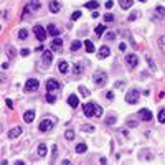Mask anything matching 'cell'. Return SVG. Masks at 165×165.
I'll use <instances>...</instances> for the list:
<instances>
[{
	"label": "cell",
	"mask_w": 165,
	"mask_h": 165,
	"mask_svg": "<svg viewBox=\"0 0 165 165\" xmlns=\"http://www.w3.org/2000/svg\"><path fill=\"white\" fill-rule=\"evenodd\" d=\"M93 81H94V84H96V86H104V84L107 82V74H106L103 69H98V71L94 73Z\"/></svg>",
	"instance_id": "1"
},
{
	"label": "cell",
	"mask_w": 165,
	"mask_h": 165,
	"mask_svg": "<svg viewBox=\"0 0 165 165\" xmlns=\"http://www.w3.org/2000/svg\"><path fill=\"white\" fill-rule=\"evenodd\" d=\"M139 96H140V93L137 89H130V91H127V94H125V103L127 104H137L139 103Z\"/></svg>",
	"instance_id": "2"
},
{
	"label": "cell",
	"mask_w": 165,
	"mask_h": 165,
	"mask_svg": "<svg viewBox=\"0 0 165 165\" xmlns=\"http://www.w3.org/2000/svg\"><path fill=\"white\" fill-rule=\"evenodd\" d=\"M82 111L86 117H96V104L94 103H84L82 104Z\"/></svg>",
	"instance_id": "3"
},
{
	"label": "cell",
	"mask_w": 165,
	"mask_h": 165,
	"mask_svg": "<svg viewBox=\"0 0 165 165\" xmlns=\"http://www.w3.org/2000/svg\"><path fill=\"white\" fill-rule=\"evenodd\" d=\"M38 88H40V81L35 79V78H30V79L25 82V91L26 93H33V91H36Z\"/></svg>",
	"instance_id": "4"
},
{
	"label": "cell",
	"mask_w": 165,
	"mask_h": 165,
	"mask_svg": "<svg viewBox=\"0 0 165 165\" xmlns=\"http://www.w3.org/2000/svg\"><path fill=\"white\" fill-rule=\"evenodd\" d=\"M46 31H48V30H45L41 25H35V26H33V33H35V36H36L40 41L46 40Z\"/></svg>",
	"instance_id": "5"
},
{
	"label": "cell",
	"mask_w": 165,
	"mask_h": 165,
	"mask_svg": "<svg viewBox=\"0 0 165 165\" xmlns=\"http://www.w3.org/2000/svg\"><path fill=\"white\" fill-rule=\"evenodd\" d=\"M53 121H50V119H43L40 122V125H38V129H40V132H48V130L53 129Z\"/></svg>",
	"instance_id": "6"
},
{
	"label": "cell",
	"mask_w": 165,
	"mask_h": 165,
	"mask_svg": "<svg viewBox=\"0 0 165 165\" xmlns=\"http://www.w3.org/2000/svg\"><path fill=\"white\" fill-rule=\"evenodd\" d=\"M51 50L56 53H61L63 51V40L60 38V36H55L51 41Z\"/></svg>",
	"instance_id": "7"
},
{
	"label": "cell",
	"mask_w": 165,
	"mask_h": 165,
	"mask_svg": "<svg viewBox=\"0 0 165 165\" xmlns=\"http://www.w3.org/2000/svg\"><path fill=\"white\" fill-rule=\"evenodd\" d=\"M125 63H127V66L129 68H135L137 64H139V56L134 55V53H130V55L125 56Z\"/></svg>",
	"instance_id": "8"
},
{
	"label": "cell",
	"mask_w": 165,
	"mask_h": 165,
	"mask_svg": "<svg viewBox=\"0 0 165 165\" xmlns=\"http://www.w3.org/2000/svg\"><path fill=\"white\" fill-rule=\"evenodd\" d=\"M109 55H111V48H109V46H106V45H104V46H101V48L98 50V58H101V60L107 58Z\"/></svg>",
	"instance_id": "9"
},
{
	"label": "cell",
	"mask_w": 165,
	"mask_h": 165,
	"mask_svg": "<svg viewBox=\"0 0 165 165\" xmlns=\"http://www.w3.org/2000/svg\"><path fill=\"white\" fill-rule=\"evenodd\" d=\"M60 10H61V3L58 0H50V12L51 13H58Z\"/></svg>",
	"instance_id": "10"
},
{
	"label": "cell",
	"mask_w": 165,
	"mask_h": 165,
	"mask_svg": "<svg viewBox=\"0 0 165 165\" xmlns=\"http://www.w3.org/2000/svg\"><path fill=\"white\" fill-rule=\"evenodd\" d=\"M139 117H140V121H150L152 119V112H150L149 109H140Z\"/></svg>",
	"instance_id": "11"
},
{
	"label": "cell",
	"mask_w": 165,
	"mask_h": 165,
	"mask_svg": "<svg viewBox=\"0 0 165 165\" xmlns=\"http://www.w3.org/2000/svg\"><path fill=\"white\" fill-rule=\"evenodd\" d=\"M43 63L45 64H50L51 63V60H53V53H51V50H43Z\"/></svg>",
	"instance_id": "12"
},
{
	"label": "cell",
	"mask_w": 165,
	"mask_h": 165,
	"mask_svg": "<svg viewBox=\"0 0 165 165\" xmlns=\"http://www.w3.org/2000/svg\"><path fill=\"white\" fill-rule=\"evenodd\" d=\"M46 89H48V91L60 89V82H58L56 79H48V81H46Z\"/></svg>",
	"instance_id": "13"
},
{
	"label": "cell",
	"mask_w": 165,
	"mask_h": 165,
	"mask_svg": "<svg viewBox=\"0 0 165 165\" xmlns=\"http://www.w3.org/2000/svg\"><path fill=\"white\" fill-rule=\"evenodd\" d=\"M28 8L33 10V12L40 10V8H41V2H40V0H30V2H28Z\"/></svg>",
	"instance_id": "14"
},
{
	"label": "cell",
	"mask_w": 165,
	"mask_h": 165,
	"mask_svg": "<svg viewBox=\"0 0 165 165\" xmlns=\"http://www.w3.org/2000/svg\"><path fill=\"white\" fill-rule=\"evenodd\" d=\"M21 134V127H15V129L8 130V139H17L18 135Z\"/></svg>",
	"instance_id": "15"
},
{
	"label": "cell",
	"mask_w": 165,
	"mask_h": 165,
	"mask_svg": "<svg viewBox=\"0 0 165 165\" xmlns=\"http://www.w3.org/2000/svg\"><path fill=\"white\" fill-rule=\"evenodd\" d=\"M82 71H84V66L81 64V61H79V63H74V68H73L74 76H79V74H82Z\"/></svg>",
	"instance_id": "16"
},
{
	"label": "cell",
	"mask_w": 165,
	"mask_h": 165,
	"mask_svg": "<svg viewBox=\"0 0 165 165\" xmlns=\"http://www.w3.org/2000/svg\"><path fill=\"white\" fill-rule=\"evenodd\" d=\"M68 104H69L71 107H78V106H79V99H78V96L71 94V96L68 98Z\"/></svg>",
	"instance_id": "17"
},
{
	"label": "cell",
	"mask_w": 165,
	"mask_h": 165,
	"mask_svg": "<svg viewBox=\"0 0 165 165\" xmlns=\"http://www.w3.org/2000/svg\"><path fill=\"white\" fill-rule=\"evenodd\" d=\"M33 119H35V112H33V111H26V112L23 114V121H25L26 124L33 122Z\"/></svg>",
	"instance_id": "18"
},
{
	"label": "cell",
	"mask_w": 165,
	"mask_h": 165,
	"mask_svg": "<svg viewBox=\"0 0 165 165\" xmlns=\"http://www.w3.org/2000/svg\"><path fill=\"white\" fill-rule=\"evenodd\" d=\"M119 3H121V8L122 10H129L132 3H134V0H119Z\"/></svg>",
	"instance_id": "19"
},
{
	"label": "cell",
	"mask_w": 165,
	"mask_h": 165,
	"mask_svg": "<svg viewBox=\"0 0 165 165\" xmlns=\"http://www.w3.org/2000/svg\"><path fill=\"white\" fill-rule=\"evenodd\" d=\"M46 30H48V33H50V36H60V30H58L53 23H50V25H48Z\"/></svg>",
	"instance_id": "20"
},
{
	"label": "cell",
	"mask_w": 165,
	"mask_h": 165,
	"mask_svg": "<svg viewBox=\"0 0 165 165\" xmlns=\"http://www.w3.org/2000/svg\"><path fill=\"white\" fill-rule=\"evenodd\" d=\"M58 69H60V73L66 74L68 69H69V66H68V63H66V61H60V63H58Z\"/></svg>",
	"instance_id": "21"
},
{
	"label": "cell",
	"mask_w": 165,
	"mask_h": 165,
	"mask_svg": "<svg viewBox=\"0 0 165 165\" xmlns=\"http://www.w3.org/2000/svg\"><path fill=\"white\" fill-rule=\"evenodd\" d=\"M155 15H157V18H160V20H164L165 18V8L164 7H157V8H155Z\"/></svg>",
	"instance_id": "22"
},
{
	"label": "cell",
	"mask_w": 165,
	"mask_h": 165,
	"mask_svg": "<svg viewBox=\"0 0 165 165\" xmlns=\"http://www.w3.org/2000/svg\"><path fill=\"white\" fill-rule=\"evenodd\" d=\"M84 48H86V51H88V53H94V50H96V48H94V43L91 40L84 41Z\"/></svg>",
	"instance_id": "23"
},
{
	"label": "cell",
	"mask_w": 165,
	"mask_h": 165,
	"mask_svg": "<svg viewBox=\"0 0 165 165\" xmlns=\"http://www.w3.org/2000/svg\"><path fill=\"white\" fill-rule=\"evenodd\" d=\"M45 99H46V103H50V104H53L55 101H56V96L53 94V91H48V94L45 96Z\"/></svg>",
	"instance_id": "24"
},
{
	"label": "cell",
	"mask_w": 165,
	"mask_h": 165,
	"mask_svg": "<svg viewBox=\"0 0 165 165\" xmlns=\"http://www.w3.org/2000/svg\"><path fill=\"white\" fill-rule=\"evenodd\" d=\"M84 7H86V8H91V10H96V8L99 7V2H96V0H91V2H88Z\"/></svg>",
	"instance_id": "25"
},
{
	"label": "cell",
	"mask_w": 165,
	"mask_h": 165,
	"mask_svg": "<svg viewBox=\"0 0 165 165\" xmlns=\"http://www.w3.org/2000/svg\"><path fill=\"white\" fill-rule=\"evenodd\" d=\"M46 145L45 144H40L38 145V155H40V157H45V155H46Z\"/></svg>",
	"instance_id": "26"
},
{
	"label": "cell",
	"mask_w": 165,
	"mask_h": 165,
	"mask_svg": "<svg viewBox=\"0 0 165 165\" xmlns=\"http://www.w3.org/2000/svg\"><path fill=\"white\" fill-rule=\"evenodd\" d=\"M86 150H88V145H86V144H82V142H81V144L76 145V152H78V154H84Z\"/></svg>",
	"instance_id": "27"
},
{
	"label": "cell",
	"mask_w": 165,
	"mask_h": 165,
	"mask_svg": "<svg viewBox=\"0 0 165 165\" xmlns=\"http://www.w3.org/2000/svg\"><path fill=\"white\" fill-rule=\"evenodd\" d=\"M157 119H159L160 124H165V109H160L159 114H157Z\"/></svg>",
	"instance_id": "28"
},
{
	"label": "cell",
	"mask_w": 165,
	"mask_h": 165,
	"mask_svg": "<svg viewBox=\"0 0 165 165\" xmlns=\"http://www.w3.org/2000/svg\"><path fill=\"white\" fill-rule=\"evenodd\" d=\"M81 130H84V132H93L94 125H91V124H81Z\"/></svg>",
	"instance_id": "29"
},
{
	"label": "cell",
	"mask_w": 165,
	"mask_h": 165,
	"mask_svg": "<svg viewBox=\"0 0 165 165\" xmlns=\"http://www.w3.org/2000/svg\"><path fill=\"white\" fill-rule=\"evenodd\" d=\"M18 38H20V40H26V38H28V30L21 28V30L18 31Z\"/></svg>",
	"instance_id": "30"
},
{
	"label": "cell",
	"mask_w": 165,
	"mask_h": 165,
	"mask_svg": "<svg viewBox=\"0 0 165 165\" xmlns=\"http://www.w3.org/2000/svg\"><path fill=\"white\" fill-rule=\"evenodd\" d=\"M145 60H147V63H149V66H150V69L152 71H157V66H155V63H154V60L150 56H145Z\"/></svg>",
	"instance_id": "31"
},
{
	"label": "cell",
	"mask_w": 165,
	"mask_h": 165,
	"mask_svg": "<svg viewBox=\"0 0 165 165\" xmlns=\"http://www.w3.org/2000/svg\"><path fill=\"white\" fill-rule=\"evenodd\" d=\"M79 48H81V41H73L71 43V51H78V50H79Z\"/></svg>",
	"instance_id": "32"
},
{
	"label": "cell",
	"mask_w": 165,
	"mask_h": 165,
	"mask_svg": "<svg viewBox=\"0 0 165 165\" xmlns=\"http://www.w3.org/2000/svg\"><path fill=\"white\" fill-rule=\"evenodd\" d=\"M64 137H66V140H73L74 139V132H73L71 129H68L66 132H64Z\"/></svg>",
	"instance_id": "33"
},
{
	"label": "cell",
	"mask_w": 165,
	"mask_h": 165,
	"mask_svg": "<svg viewBox=\"0 0 165 165\" xmlns=\"http://www.w3.org/2000/svg\"><path fill=\"white\" fill-rule=\"evenodd\" d=\"M159 46H160V50H162V51L165 53V35L159 38Z\"/></svg>",
	"instance_id": "34"
},
{
	"label": "cell",
	"mask_w": 165,
	"mask_h": 165,
	"mask_svg": "<svg viewBox=\"0 0 165 165\" xmlns=\"http://www.w3.org/2000/svg\"><path fill=\"white\" fill-rule=\"evenodd\" d=\"M103 18H104V21H106V23H111V21H114V15H112V13H106Z\"/></svg>",
	"instance_id": "35"
},
{
	"label": "cell",
	"mask_w": 165,
	"mask_h": 165,
	"mask_svg": "<svg viewBox=\"0 0 165 165\" xmlns=\"http://www.w3.org/2000/svg\"><path fill=\"white\" fill-rule=\"evenodd\" d=\"M104 30H106V25H99L98 28H96V35L98 36H101L104 33Z\"/></svg>",
	"instance_id": "36"
},
{
	"label": "cell",
	"mask_w": 165,
	"mask_h": 165,
	"mask_svg": "<svg viewBox=\"0 0 165 165\" xmlns=\"http://www.w3.org/2000/svg\"><path fill=\"white\" fill-rule=\"evenodd\" d=\"M79 93H81V96H84V98H88L89 96V91L84 86H79Z\"/></svg>",
	"instance_id": "37"
},
{
	"label": "cell",
	"mask_w": 165,
	"mask_h": 165,
	"mask_svg": "<svg viewBox=\"0 0 165 165\" xmlns=\"http://www.w3.org/2000/svg\"><path fill=\"white\" fill-rule=\"evenodd\" d=\"M116 121H117V119L114 117V116H111V117L106 119V125H112V124H116Z\"/></svg>",
	"instance_id": "38"
},
{
	"label": "cell",
	"mask_w": 165,
	"mask_h": 165,
	"mask_svg": "<svg viewBox=\"0 0 165 165\" xmlns=\"http://www.w3.org/2000/svg\"><path fill=\"white\" fill-rule=\"evenodd\" d=\"M7 55H8V58L15 56V51H13V48H12V46H7Z\"/></svg>",
	"instance_id": "39"
},
{
	"label": "cell",
	"mask_w": 165,
	"mask_h": 165,
	"mask_svg": "<svg viewBox=\"0 0 165 165\" xmlns=\"http://www.w3.org/2000/svg\"><path fill=\"white\" fill-rule=\"evenodd\" d=\"M101 116H103V107L96 104V117H101Z\"/></svg>",
	"instance_id": "40"
},
{
	"label": "cell",
	"mask_w": 165,
	"mask_h": 165,
	"mask_svg": "<svg viewBox=\"0 0 165 165\" xmlns=\"http://www.w3.org/2000/svg\"><path fill=\"white\" fill-rule=\"evenodd\" d=\"M79 17H81V12L78 10V12H74V13H73V15H71V20H78Z\"/></svg>",
	"instance_id": "41"
},
{
	"label": "cell",
	"mask_w": 165,
	"mask_h": 165,
	"mask_svg": "<svg viewBox=\"0 0 165 165\" xmlns=\"http://www.w3.org/2000/svg\"><path fill=\"white\" fill-rule=\"evenodd\" d=\"M20 55L21 56H28V55H30V50H28V48H23V50L20 51Z\"/></svg>",
	"instance_id": "42"
},
{
	"label": "cell",
	"mask_w": 165,
	"mask_h": 165,
	"mask_svg": "<svg viewBox=\"0 0 165 165\" xmlns=\"http://www.w3.org/2000/svg\"><path fill=\"white\" fill-rule=\"evenodd\" d=\"M106 38H107V40H114V38H116V35H114L112 31H107V33H106Z\"/></svg>",
	"instance_id": "43"
},
{
	"label": "cell",
	"mask_w": 165,
	"mask_h": 165,
	"mask_svg": "<svg viewBox=\"0 0 165 165\" xmlns=\"http://www.w3.org/2000/svg\"><path fill=\"white\" fill-rule=\"evenodd\" d=\"M127 125L129 127H137V121H127Z\"/></svg>",
	"instance_id": "44"
},
{
	"label": "cell",
	"mask_w": 165,
	"mask_h": 165,
	"mask_svg": "<svg viewBox=\"0 0 165 165\" xmlns=\"http://www.w3.org/2000/svg\"><path fill=\"white\" fill-rule=\"evenodd\" d=\"M124 86H125V82H124V81H117V82H116V89L124 88Z\"/></svg>",
	"instance_id": "45"
},
{
	"label": "cell",
	"mask_w": 165,
	"mask_h": 165,
	"mask_svg": "<svg viewBox=\"0 0 165 165\" xmlns=\"http://www.w3.org/2000/svg\"><path fill=\"white\" fill-rule=\"evenodd\" d=\"M5 103H7V107H13V103H12V99H5Z\"/></svg>",
	"instance_id": "46"
},
{
	"label": "cell",
	"mask_w": 165,
	"mask_h": 165,
	"mask_svg": "<svg viewBox=\"0 0 165 165\" xmlns=\"http://www.w3.org/2000/svg\"><path fill=\"white\" fill-rule=\"evenodd\" d=\"M106 98H107V99H112V98H114L112 91H107V93H106Z\"/></svg>",
	"instance_id": "47"
},
{
	"label": "cell",
	"mask_w": 165,
	"mask_h": 165,
	"mask_svg": "<svg viewBox=\"0 0 165 165\" xmlns=\"http://www.w3.org/2000/svg\"><path fill=\"white\" fill-rule=\"evenodd\" d=\"M135 18H137V13H130V15H129V21L135 20Z\"/></svg>",
	"instance_id": "48"
},
{
	"label": "cell",
	"mask_w": 165,
	"mask_h": 165,
	"mask_svg": "<svg viewBox=\"0 0 165 165\" xmlns=\"http://www.w3.org/2000/svg\"><path fill=\"white\" fill-rule=\"evenodd\" d=\"M119 50H121V51H125V43H121V45H119Z\"/></svg>",
	"instance_id": "49"
},
{
	"label": "cell",
	"mask_w": 165,
	"mask_h": 165,
	"mask_svg": "<svg viewBox=\"0 0 165 165\" xmlns=\"http://www.w3.org/2000/svg\"><path fill=\"white\" fill-rule=\"evenodd\" d=\"M112 7V0H109V2H106V8H111Z\"/></svg>",
	"instance_id": "50"
},
{
	"label": "cell",
	"mask_w": 165,
	"mask_h": 165,
	"mask_svg": "<svg viewBox=\"0 0 165 165\" xmlns=\"http://www.w3.org/2000/svg\"><path fill=\"white\" fill-rule=\"evenodd\" d=\"M98 17H99V13H98L96 10H94V12H93V18H98Z\"/></svg>",
	"instance_id": "51"
},
{
	"label": "cell",
	"mask_w": 165,
	"mask_h": 165,
	"mask_svg": "<svg viewBox=\"0 0 165 165\" xmlns=\"http://www.w3.org/2000/svg\"><path fill=\"white\" fill-rule=\"evenodd\" d=\"M140 2H145V0H140Z\"/></svg>",
	"instance_id": "52"
}]
</instances>
